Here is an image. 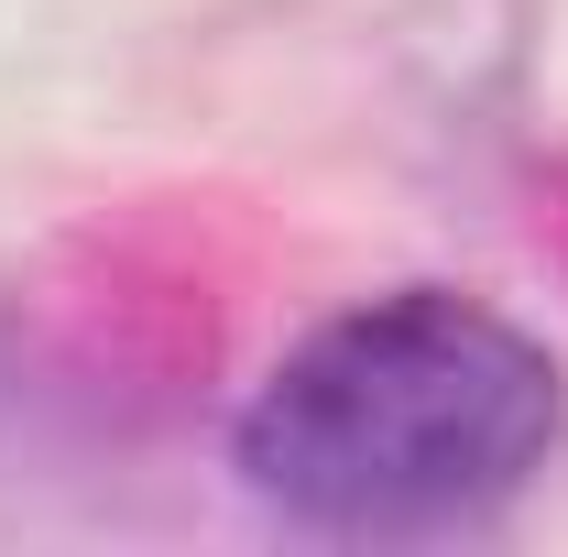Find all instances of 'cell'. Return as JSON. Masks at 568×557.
<instances>
[{
  "label": "cell",
  "mask_w": 568,
  "mask_h": 557,
  "mask_svg": "<svg viewBox=\"0 0 568 557\" xmlns=\"http://www.w3.org/2000/svg\"><path fill=\"white\" fill-rule=\"evenodd\" d=\"M568 383L547 340L459 284L317 317L241 405V482L328 536H437L547 470Z\"/></svg>",
  "instance_id": "6da1fadb"
}]
</instances>
